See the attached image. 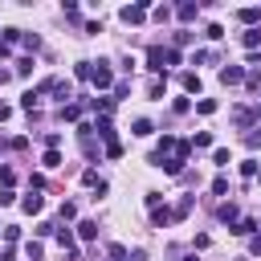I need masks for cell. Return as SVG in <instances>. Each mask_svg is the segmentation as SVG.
I'll use <instances>...</instances> for the list:
<instances>
[{
  "instance_id": "8",
  "label": "cell",
  "mask_w": 261,
  "mask_h": 261,
  "mask_svg": "<svg viewBox=\"0 0 261 261\" xmlns=\"http://www.w3.org/2000/svg\"><path fill=\"white\" fill-rule=\"evenodd\" d=\"M175 16H179V20H196V16H200V4H196V0H184V4L175 8Z\"/></svg>"
},
{
  "instance_id": "17",
  "label": "cell",
  "mask_w": 261,
  "mask_h": 261,
  "mask_svg": "<svg viewBox=\"0 0 261 261\" xmlns=\"http://www.w3.org/2000/svg\"><path fill=\"white\" fill-rule=\"evenodd\" d=\"M237 16H241V20L249 24V29H257V20H261V8H241Z\"/></svg>"
},
{
  "instance_id": "19",
  "label": "cell",
  "mask_w": 261,
  "mask_h": 261,
  "mask_svg": "<svg viewBox=\"0 0 261 261\" xmlns=\"http://www.w3.org/2000/svg\"><path fill=\"white\" fill-rule=\"evenodd\" d=\"M37 102H41V94H37V90H29V94H20V106H24L29 114L37 110Z\"/></svg>"
},
{
  "instance_id": "24",
  "label": "cell",
  "mask_w": 261,
  "mask_h": 261,
  "mask_svg": "<svg viewBox=\"0 0 261 261\" xmlns=\"http://www.w3.org/2000/svg\"><path fill=\"white\" fill-rule=\"evenodd\" d=\"M20 45H24V49H41V37H37V33H20Z\"/></svg>"
},
{
  "instance_id": "18",
  "label": "cell",
  "mask_w": 261,
  "mask_h": 261,
  "mask_svg": "<svg viewBox=\"0 0 261 261\" xmlns=\"http://www.w3.org/2000/svg\"><path fill=\"white\" fill-rule=\"evenodd\" d=\"M192 143V151H204V147H212V135L208 130H196V139H188Z\"/></svg>"
},
{
  "instance_id": "5",
  "label": "cell",
  "mask_w": 261,
  "mask_h": 261,
  "mask_svg": "<svg viewBox=\"0 0 261 261\" xmlns=\"http://www.w3.org/2000/svg\"><path fill=\"white\" fill-rule=\"evenodd\" d=\"M20 208H24L29 216H37V212H45V196H37V192H29V196L20 200Z\"/></svg>"
},
{
  "instance_id": "42",
  "label": "cell",
  "mask_w": 261,
  "mask_h": 261,
  "mask_svg": "<svg viewBox=\"0 0 261 261\" xmlns=\"http://www.w3.org/2000/svg\"><path fill=\"white\" fill-rule=\"evenodd\" d=\"M8 114H12V110H8V106H4V102H0V122H4V118H8Z\"/></svg>"
},
{
  "instance_id": "41",
  "label": "cell",
  "mask_w": 261,
  "mask_h": 261,
  "mask_svg": "<svg viewBox=\"0 0 261 261\" xmlns=\"http://www.w3.org/2000/svg\"><path fill=\"white\" fill-rule=\"evenodd\" d=\"M8 53H12V45H4V41H0V61H4Z\"/></svg>"
},
{
  "instance_id": "15",
  "label": "cell",
  "mask_w": 261,
  "mask_h": 261,
  "mask_svg": "<svg viewBox=\"0 0 261 261\" xmlns=\"http://www.w3.org/2000/svg\"><path fill=\"white\" fill-rule=\"evenodd\" d=\"M253 228H257V220H253V216H245V220H237V224H232V232H237V237H253Z\"/></svg>"
},
{
  "instance_id": "31",
  "label": "cell",
  "mask_w": 261,
  "mask_h": 261,
  "mask_svg": "<svg viewBox=\"0 0 261 261\" xmlns=\"http://www.w3.org/2000/svg\"><path fill=\"white\" fill-rule=\"evenodd\" d=\"M73 216H77V204L65 200V204H61V220H73Z\"/></svg>"
},
{
  "instance_id": "6",
  "label": "cell",
  "mask_w": 261,
  "mask_h": 261,
  "mask_svg": "<svg viewBox=\"0 0 261 261\" xmlns=\"http://www.w3.org/2000/svg\"><path fill=\"white\" fill-rule=\"evenodd\" d=\"M147 69L163 73V45H151V49H147Z\"/></svg>"
},
{
  "instance_id": "45",
  "label": "cell",
  "mask_w": 261,
  "mask_h": 261,
  "mask_svg": "<svg viewBox=\"0 0 261 261\" xmlns=\"http://www.w3.org/2000/svg\"><path fill=\"white\" fill-rule=\"evenodd\" d=\"M184 261H196V253H192V257H184Z\"/></svg>"
},
{
  "instance_id": "22",
  "label": "cell",
  "mask_w": 261,
  "mask_h": 261,
  "mask_svg": "<svg viewBox=\"0 0 261 261\" xmlns=\"http://www.w3.org/2000/svg\"><path fill=\"white\" fill-rule=\"evenodd\" d=\"M212 163H216V167H228V163H232V159H228V147H216V151H212Z\"/></svg>"
},
{
  "instance_id": "11",
  "label": "cell",
  "mask_w": 261,
  "mask_h": 261,
  "mask_svg": "<svg viewBox=\"0 0 261 261\" xmlns=\"http://www.w3.org/2000/svg\"><path fill=\"white\" fill-rule=\"evenodd\" d=\"M179 86H184L188 94H200V73H192V69H188V73H179Z\"/></svg>"
},
{
  "instance_id": "34",
  "label": "cell",
  "mask_w": 261,
  "mask_h": 261,
  "mask_svg": "<svg viewBox=\"0 0 261 261\" xmlns=\"http://www.w3.org/2000/svg\"><path fill=\"white\" fill-rule=\"evenodd\" d=\"M0 184L12 188V184H16V171H12V167H0Z\"/></svg>"
},
{
  "instance_id": "7",
  "label": "cell",
  "mask_w": 261,
  "mask_h": 261,
  "mask_svg": "<svg viewBox=\"0 0 261 261\" xmlns=\"http://www.w3.org/2000/svg\"><path fill=\"white\" fill-rule=\"evenodd\" d=\"M171 220H175V216H171V208H159V204L151 208V224H155V228H167Z\"/></svg>"
},
{
  "instance_id": "14",
  "label": "cell",
  "mask_w": 261,
  "mask_h": 261,
  "mask_svg": "<svg viewBox=\"0 0 261 261\" xmlns=\"http://www.w3.org/2000/svg\"><path fill=\"white\" fill-rule=\"evenodd\" d=\"M130 135H139V139H147V135H155V126H151V118H135V126H130Z\"/></svg>"
},
{
  "instance_id": "44",
  "label": "cell",
  "mask_w": 261,
  "mask_h": 261,
  "mask_svg": "<svg viewBox=\"0 0 261 261\" xmlns=\"http://www.w3.org/2000/svg\"><path fill=\"white\" fill-rule=\"evenodd\" d=\"M257 184H261V167H257Z\"/></svg>"
},
{
  "instance_id": "10",
  "label": "cell",
  "mask_w": 261,
  "mask_h": 261,
  "mask_svg": "<svg viewBox=\"0 0 261 261\" xmlns=\"http://www.w3.org/2000/svg\"><path fill=\"white\" fill-rule=\"evenodd\" d=\"M216 216H220L224 224H237V220H241V208H237V204H220V208H216Z\"/></svg>"
},
{
  "instance_id": "46",
  "label": "cell",
  "mask_w": 261,
  "mask_h": 261,
  "mask_svg": "<svg viewBox=\"0 0 261 261\" xmlns=\"http://www.w3.org/2000/svg\"><path fill=\"white\" fill-rule=\"evenodd\" d=\"M257 90H261V86H257Z\"/></svg>"
},
{
  "instance_id": "25",
  "label": "cell",
  "mask_w": 261,
  "mask_h": 261,
  "mask_svg": "<svg viewBox=\"0 0 261 261\" xmlns=\"http://www.w3.org/2000/svg\"><path fill=\"white\" fill-rule=\"evenodd\" d=\"M90 69H94V61H77V69H73L77 82H90Z\"/></svg>"
},
{
  "instance_id": "29",
  "label": "cell",
  "mask_w": 261,
  "mask_h": 261,
  "mask_svg": "<svg viewBox=\"0 0 261 261\" xmlns=\"http://www.w3.org/2000/svg\"><path fill=\"white\" fill-rule=\"evenodd\" d=\"M41 163H45V167H61V151H45Z\"/></svg>"
},
{
  "instance_id": "13",
  "label": "cell",
  "mask_w": 261,
  "mask_h": 261,
  "mask_svg": "<svg viewBox=\"0 0 261 261\" xmlns=\"http://www.w3.org/2000/svg\"><path fill=\"white\" fill-rule=\"evenodd\" d=\"M147 94H151L155 102H163V94H167V77H155V82L147 86Z\"/></svg>"
},
{
  "instance_id": "32",
  "label": "cell",
  "mask_w": 261,
  "mask_h": 261,
  "mask_svg": "<svg viewBox=\"0 0 261 261\" xmlns=\"http://www.w3.org/2000/svg\"><path fill=\"white\" fill-rule=\"evenodd\" d=\"M33 232H37V237H53V232H57V224H49V220H41V224H37Z\"/></svg>"
},
{
  "instance_id": "35",
  "label": "cell",
  "mask_w": 261,
  "mask_h": 261,
  "mask_svg": "<svg viewBox=\"0 0 261 261\" xmlns=\"http://www.w3.org/2000/svg\"><path fill=\"white\" fill-rule=\"evenodd\" d=\"M204 37H208V41H220V37H224V29H220V24H208V29H204Z\"/></svg>"
},
{
  "instance_id": "43",
  "label": "cell",
  "mask_w": 261,
  "mask_h": 261,
  "mask_svg": "<svg viewBox=\"0 0 261 261\" xmlns=\"http://www.w3.org/2000/svg\"><path fill=\"white\" fill-rule=\"evenodd\" d=\"M4 147H8V143H4V139H0V151H4Z\"/></svg>"
},
{
  "instance_id": "27",
  "label": "cell",
  "mask_w": 261,
  "mask_h": 261,
  "mask_svg": "<svg viewBox=\"0 0 261 261\" xmlns=\"http://www.w3.org/2000/svg\"><path fill=\"white\" fill-rule=\"evenodd\" d=\"M196 110H200V114H216V102H212V98H200Z\"/></svg>"
},
{
  "instance_id": "16",
  "label": "cell",
  "mask_w": 261,
  "mask_h": 261,
  "mask_svg": "<svg viewBox=\"0 0 261 261\" xmlns=\"http://www.w3.org/2000/svg\"><path fill=\"white\" fill-rule=\"evenodd\" d=\"M77 237H82V241H94V237H98V220H82V224H77Z\"/></svg>"
},
{
  "instance_id": "40",
  "label": "cell",
  "mask_w": 261,
  "mask_h": 261,
  "mask_svg": "<svg viewBox=\"0 0 261 261\" xmlns=\"http://www.w3.org/2000/svg\"><path fill=\"white\" fill-rule=\"evenodd\" d=\"M0 261H16V253L12 249H0Z\"/></svg>"
},
{
  "instance_id": "20",
  "label": "cell",
  "mask_w": 261,
  "mask_h": 261,
  "mask_svg": "<svg viewBox=\"0 0 261 261\" xmlns=\"http://www.w3.org/2000/svg\"><path fill=\"white\" fill-rule=\"evenodd\" d=\"M241 179H257V159H241Z\"/></svg>"
},
{
  "instance_id": "21",
  "label": "cell",
  "mask_w": 261,
  "mask_h": 261,
  "mask_svg": "<svg viewBox=\"0 0 261 261\" xmlns=\"http://www.w3.org/2000/svg\"><path fill=\"white\" fill-rule=\"evenodd\" d=\"M241 41H245V49H261V29H249Z\"/></svg>"
},
{
  "instance_id": "4",
  "label": "cell",
  "mask_w": 261,
  "mask_h": 261,
  "mask_svg": "<svg viewBox=\"0 0 261 261\" xmlns=\"http://www.w3.org/2000/svg\"><path fill=\"white\" fill-rule=\"evenodd\" d=\"M90 126L98 130V139H102V143H118V139H114V122H110V118H98V122H90Z\"/></svg>"
},
{
  "instance_id": "39",
  "label": "cell",
  "mask_w": 261,
  "mask_h": 261,
  "mask_svg": "<svg viewBox=\"0 0 261 261\" xmlns=\"http://www.w3.org/2000/svg\"><path fill=\"white\" fill-rule=\"evenodd\" d=\"M249 253H253V257H261V232H257V237L249 241Z\"/></svg>"
},
{
  "instance_id": "38",
  "label": "cell",
  "mask_w": 261,
  "mask_h": 261,
  "mask_svg": "<svg viewBox=\"0 0 261 261\" xmlns=\"http://www.w3.org/2000/svg\"><path fill=\"white\" fill-rule=\"evenodd\" d=\"M12 200H16V192L12 188H0V204H12Z\"/></svg>"
},
{
  "instance_id": "1",
  "label": "cell",
  "mask_w": 261,
  "mask_h": 261,
  "mask_svg": "<svg viewBox=\"0 0 261 261\" xmlns=\"http://www.w3.org/2000/svg\"><path fill=\"white\" fill-rule=\"evenodd\" d=\"M90 82H94L98 90H110V86H114V73H110V61H94V69H90Z\"/></svg>"
},
{
  "instance_id": "33",
  "label": "cell",
  "mask_w": 261,
  "mask_h": 261,
  "mask_svg": "<svg viewBox=\"0 0 261 261\" xmlns=\"http://www.w3.org/2000/svg\"><path fill=\"white\" fill-rule=\"evenodd\" d=\"M4 241L16 245V241H20V228H16V224H4Z\"/></svg>"
},
{
  "instance_id": "2",
  "label": "cell",
  "mask_w": 261,
  "mask_h": 261,
  "mask_svg": "<svg viewBox=\"0 0 261 261\" xmlns=\"http://www.w3.org/2000/svg\"><path fill=\"white\" fill-rule=\"evenodd\" d=\"M118 16H122L126 24H143V20H147V4H126Z\"/></svg>"
},
{
  "instance_id": "28",
  "label": "cell",
  "mask_w": 261,
  "mask_h": 261,
  "mask_svg": "<svg viewBox=\"0 0 261 261\" xmlns=\"http://www.w3.org/2000/svg\"><path fill=\"white\" fill-rule=\"evenodd\" d=\"M45 147L57 151V147H61V130H49V135H45Z\"/></svg>"
},
{
  "instance_id": "30",
  "label": "cell",
  "mask_w": 261,
  "mask_h": 261,
  "mask_svg": "<svg viewBox=\"0 0 261 261\" xmlns=\"http://www.w3.org/2000/svg\"><path fill=\"white\" fill-rule=\"evenodd\" d=\"M212 192H216V196H228V179L216 175V179H212Z\"/></svg>"
},
{
  "instance_id": "9",
  "label": "cell",
  "mask_w": 261,
  "mask_h": 261,
  "mask_svg": "<svg viewBox=\"0 0 261 261\" xmlns=\"http://www.w3.org/2000/svg\"><path fill=\"white\" fill-rule=\"evenodd\" d=\"M82 110H86V102H65V106H61V118H65V122H77Z\"/></svg>"
},
{
  "instance_id": "3",
  "label": "cell",
  "mask_w": 261,
  "mask_h": 261,
  "mask_svg": "<svg viewBox=\"0 0 261 261\" xmlns=\"http://www.w3.org/2000/svg\"><path fill=\"white\" fill-rule=\"evenodd\" d=\"M220 82H224V86H241V82H245V65H224V69H220Z\"/></svg>"
},
{
  "instance_id": "37",
  "label": "cell",
  "mask_w": 261,
  "mask_h": 261,
  "mask_svg": "<svg viewBox=\"0 0 261 261\" xmlns=\"http://www.w3.org/2000/svg\"><path fill=\"white\" fill-rule=\"evenodd\" d=\"M24 253H29L33 261H41V245H37V241H29V245H24Z\"/></svg>"
},
{
  "instance_id": "23",
  "label": "cell",
  "mask_w": 261,
  "mask_h": 261,
  "mask_svg": "<svg viewBox=\"0 0 261 261\" xmlns=\"http://www.w3.org/2000/svg\"><path fill=\"white\" fill-rule=\"evenodd\" d=\"M245 147H249V151H257V147H261V126H253V130L245 135Z\"/></svg>"
},
{
  "instance_id": "36",
  "label": "cell",
  "mask_w": 261,
  "mask_h": 261,
  "mask_svg": "<svg viewBox=\"0 0 261 261\" xmlns=\"http://www.w3.org/2000/svg\"><path fill=\"white\" fill-rule=\"evenodd\" d=\"M106 253H110V261H126V249H122V245H110Z\"/></svg>"
},
{
  "instance_id": "12",
  "label": "cell",
  "mask_w": 261,
  "mask_h": 261,
  "mask_svg": "<svg viewBox=\"0 0 261 261\" xmlns=\"http://www.w3.org/2000/svg\"><path fill=\"white\" fill-rule=\"evenodd\" d=\"M192 204H196V196H179V204L171 208V216H175V220H184V216L192 212Z\"/></svg>"
},
{
  "instance_id": "26",
  "label": "cell",
  "mask_w": 261,
  "mask_h": 261,
  "mask_svg": "<svg viewBox=\"0 0 261 261\" xmlns=\"http://www.w3.org/2000/svg\"><path fill=\"white\" fill-rule=\"evenodd\" d=\"M33 73V57H24V61H16V77H29Z\"/></svg>"
}]
</instances>
